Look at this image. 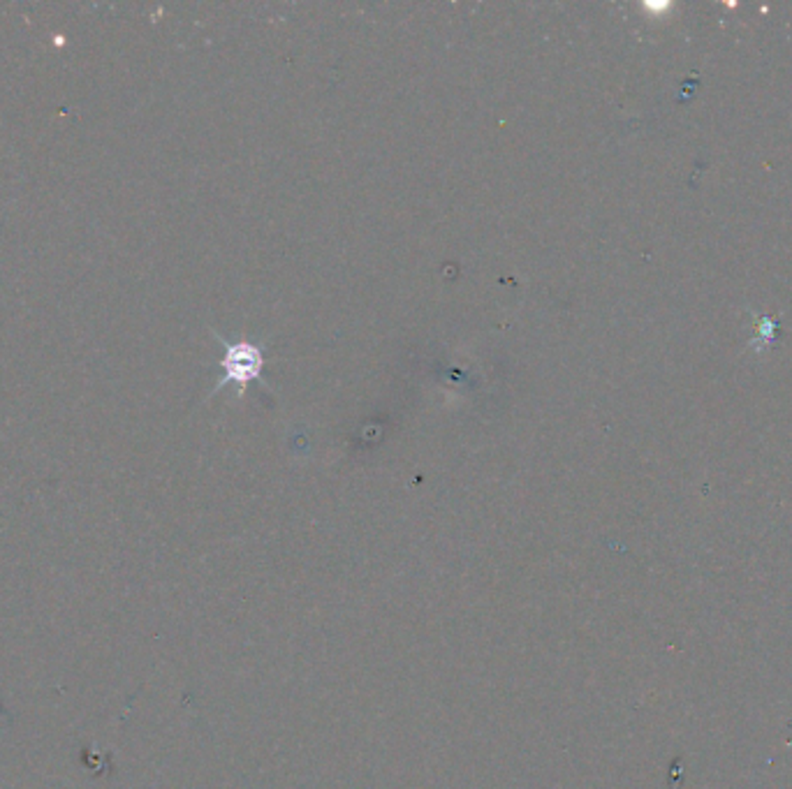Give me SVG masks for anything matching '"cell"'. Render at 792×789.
<instances>
[{
  "instance_id": "1",
  "label": "cell",
  "mask_w": 792,
  "mask_h": 789,
  "mask_svg": "<svg viewBox=\"0 0 792 789\" xmlns=\"http://www.w3.org/2000/svg\"><path fill=\"white\" fill-rule=\"evenodd\" d=\"M225 346V355L220 359V368H223V378L216 384V390H223L225 384H237L239 396L243 394V390L248 387V382L262 378V366L264 356L260 347H255L253 343H227V340H220Z\"/></svg>"
}]
</instances>
